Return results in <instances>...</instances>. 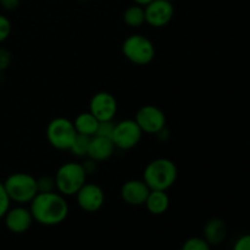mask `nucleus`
Returning <instances> with one entry per match:
<instances>
[{"instance_id":"nucleus-7","label":"nucleus","mask_w":250,"mask_h":250,"mask_svg":"<svg viewBox=\"0 0 250 250\" xmlns=\"http://www.w3.org/2000/svg\"><path fill=\"white\" fill-rule=\"evenodd\" d=\"M143 132L134 120L127 119L115 124L111 139L115 146L121 150H129L141 142Z\"/></svg>"},{"instance_id":"nucleus-24","label":"nucleus","mask_w":250,"mask_h":250,"mask_svg":"<svg viewBox=\"0 0 250 250\" xmlns=\"http://www.w3.org/2000/svg\"><path fill=\"white\" fill-rule=\"evenodd\" d=\"M11 33V22L6 16L0 14V43L6 41Z\"/></svg>"},{"instance_id":"nucleus-15","label":"nucleus","mask_w":250,"mask_h":250,"mask_svg":"<svg viewBox=\"0 0 250 250\" xmlns=\"http://www.w3.org/2000/svg\"><path fill=\"white\" fill-rule=\"evenodd\" d=\"M203 238L210 244V246H219L226 239L227 237V226L224 220L219 217H212L205 224L203 229Z\"/></svg>"},{"instance_id":"nucleus-30","label":"nucleus","mask_w":250,"mask_h":250,"mask_svg":"<svg viewBox=\"0 0 250 250\" xmlns=\"http://www.w3.org/2000/svg\"><path fill=\"white\" fill-rule=\"evenodd\" d=\"M166 1H170V2H172V1H175V0H166Z\"/></svg>"},{"instance_id":"nucleus-8","label":"nucleus","mask_w":250,"mask_h":250,"mask_svg":"<svg viewBox=\"0 0 250 250\" xmlns=\"http://www.w3.org/2000/svg\"><path fill=\"white\" fill-rule=\"evenodd\" d=\"M134 121L138 124L143 133L158 134L166 126V116L155 105H144L137 111Z\"/></svg>"},{"instance_id":"nucleus-14","label":"nucleus","mask_w":250,"mask_h":250,"mask_svg":"<svg viewBox=\"0 0 250 250\" xmlns=\"http://www.w3.org/2000/svg\"><path fill=\"white\" fill-rule=\"evenodd\" d=\"M115 149H116V146H115L111 138L93 136L90 137L87 156L89 159H92V160L97 161V163H99V161H105L114 155Z\"/></svg>"},{"instance_id":"nucleus-25","label":"nucleus","mask_w":250,"mask_h":250,"mask_svg":"<svg viewBox=\"0 0 250 250\" xmlns=\"http://www.w3.org/2000/svg\"><path fill=\"white\" fill-rule=\"evenodd\" d=\"M232 250H250V233L242 234L236 239Z\"/></svg>"},{"instance_id":"nucleus-3","label":"nucleus","mask_w":250,"mask_h":250,"mask_svg":"<svg viewBox=\"0 0 250 250\" xmlns=\"http://www.w3.org/2000/svg\"><path fill=\"white\" fill-rule=\"evenodd\" d=\"M87 176L82 164L75 161L62 164L54 176L56 190L63 197L76 195V193L87 182Z\"/></svg>"},{"instance_id":"nucleus-16","label":"nucleus","mask_w":250,"mask_h":250,"mask_svg":"<svg viewBox=\"0 0 250 250\" xmlns=\"http://www.w3.org/2000/svg\"><path fill=\"white\" fill-rule=\"evenodd\" d=\"M153 215H163L170 207V198L166 190H150L144 204Z\"/></svg>"},{"instance_id":"nucleus-6","label":"nucleus","mask_w":250,"mask_h":250,"mask_svg":"<svg viewBox=\"0 0 250 250\" xmlns=\"http://www.w3.org/2000/svg\"><path fill=\"white\" fill-rule=\"evenodd\" d=\"M76 136L73 122L66 117H55L46 126V139L58 150H70Z\"/></svg>"},{"instance_id":"nucleus-27","label":"nucleus","mask_w":250,"mask_h":250,"mask_svg":"<svg viewBox=\"0 0 250 250\" xmlns=\"http://www.w3.org/2000/svg\"><path fill=\"white\" fill-rule=\"evenodd\" d=\"M0 5L7 11H12L19 7L20 0H0Z\"/></svg>"},{"instance_id":"nucleus-21","label":"nucleus","mask_w":250,"mask_h":250,"mask_svg":"<svg viewBox=\"0 0 250 250\" xmlns=\"http://www.w3.org/2000/svg\"><path fill=\"white\" fill-rule=\"evenodd\" d=\"M37 187H38V193H49L54 192L56 189L55 178L51 176H41L37 178Z\"/></svg>"},{"instance_id":"nucleus-2","label":"nucleus","mask_w":250,"mask_h":250,"mask_svg":"<svg viewBox=\"0 0 250 250\" xmlns=\"http://www.w3.org/2000/svg\"><path fill=\"white\" fill-rule=\"evenodd\" d=\"M178 171L175 163L170 159L159 158L151 160L146 166L143 181L151 190H167L175 185Z\"/></svg>"},{"instance_id":"nucleus-29","label":"nucleus","mask_w":250,"mask_h":250,"mask_svg":"<svg viewBox=\"0 0 250 250\" xmlns=\"http://www.w3.org/2000/svg\"><path fill=\"white\" fill-rule=\"evenodd\" d=\"M132 1L134 2V4L137 5H141V6H146V5L149 4V2H151L153 0H132Z\"/></svg>"},{"instance_id":"nucleus-12","label":"nucleus","mask_w":250,"mask_h":250,"mask_svg":"<svg viewBox=\"0 0 250 250\" xmlns=\"http://www.w3.org/2000/svg\"><path fill=\"white\" fill-rule=\"evenodd\" d=\"M4 219L6 229L15 234H21L28 231L34 221L29 208L23 207V205L10 208L5 214Z\"/></svg>"},{"instance_id":"nucleus-22","label":"nucleus","mask_w":250,"mask_h":250,"mask_svg":"<svg viewBox=\"0 0 250 250\" xmlns=\"http://www.w3.org/2000/svg\"><path fill=\"white\" fill-rule=\"evenodd\" d=\"M10 208H11V200L5 189L4 182H0V219L5 216Z\"/></svg>"},{"instance_id":"nucleus-9","label":"nucleus","mask_w":250,"mask_h":250,"mask_svg":"<svg viewBox=\"0 0 250 250\" xmlns=\"http://www.w3.org/2000/svg\"><path fill=\"white\" fill-rule=\"evenodd\" d=\"M89 112L102 121H114L117 114V102L111 93L98 92L89 102Z\"/></svg>"},{"instance_id":"nucleus-4","label":"nucleus","mask_w":250,"mask_h":250,"mask_svg":"<svg viewBox=\"0 0 250 250\" xmlns=\"http://www.w3.org/2000/svg\"><path fill=\"white\" fill-rule=\"evenodd\" d=\"M10 200L19 205L29 204L38 194L37 178L26 172L11 173L4 181Z\"/></svg>"},{"instance_id":"nucleus-31","label":"nucleus","mask_w":250,"mask_h":250,"mask_svg":"<svg viewBox=\"0 0 250 250\" xmlns=\"http://www.w3.org/2000/svg\"><path fill=\"white\" fill-rule=\"evenodd\" d=\"M80 1H88V0H80Z\"/></svg>"},{"instance_id":"nucleus-1","label":"nucleus","mask_w":250,"mask_h":250,"mask_svg":"<svg viewBox=\"0 0 250 250\" xmlns=\"http://www.w3.org/2000/svg\"><path fill=\"white\" fill-rule=\"evenodd\" d=\"M29 210L34 221L43 226L60 225L68 216V204L65 197L54 192L38 193L29 203Z\"/></svg>"},{"instance_id":"nucleus-5","label":"nucleus","mask_w":250,"mask_h":250,"mask_svg":"<svg viewBox=\"0 0 250 250\" xmlns=\"http://www.w3.org/2000/svg\"><path fill=\"white\" fill-rule=\"evenodd\" d=\"M122 54L134 65L144 66L155 58V46L148 37L143 34H131L122 43Z\"/></svg>"},{"instance_id":"nucleus-19","label":"nucleus","mask_w":250,"mask_h":250,"mask_svg":"<svg viewBox=\"0 0 250 250\" xmlns=\"http://www.w3.org/2000/svg\"><path fill=\"white\" fill-rule=\"evenodd\" d=\"M89 142H90V137L77 133L72 146H71L70 151L75 156H78V158L87 156L88 148H89Z\"/></svg>"},{"instance_id":"nucleus-26","label":"nucleus","mask_w":250,"mask_h":250,"mask_svg":"<svg viewBox=\"0 0 250 250\" xmlns=\"http://www.w3.org/2000/svg\"><path fill=\"white\" fill-rule=\"evenodd\" d=\"M11 53L4 48H0V72L6 70L11 63Z\"/></svg>"},{"instance_id":"nucleus-20","label":"nucleus","mask_w":250,"mask_h":250,"mask_svg":"<svg viewBox=\"0 0 250 250\" xmlns=\"http://www.w3.org/2000/svg\"><path fill=\"white\" fill-rule=\"evenodd\" d=\"M210 247L203 237H190L183 243L181 250H210Z\"/></svg>"},{"instance_id":"nucleus-23","label":"nucleus","mask_w":250,"mask_h":250,"mask_svg":"<svg viewBox=\"0 0 250 250\" xmlns=\"http://www.w3.org/2000/svg\"><path fill=\"white\" fill-rule=\"evenodd\" d=\"M114 128H115L114 121H102V122H99V126H98V129H97V133H95V136L111 138L112 132H114Z\"/></svg>"},{"instance_id":"nucleus-17","label":"nucleus","mask_w":250,"mask_h":250,"mask_svg":"<svg viewBox=\"0 0 250 250\" xmlns=\"http://www.w3.org/2000/svg\"><path fill=\"white\" fill-rule=\"evenodd\" d=\"M72 122L78 134H83V136L88 137L95 136L98 126H99V121L89 111L78 114Z\"/></svg>"},{"instance_id":"nucleus-18","label":"nucleus","mask_w":250,"mask_h":250,"mask_svg":"<svg viewBox=\"0 0 250 250\" xmlns=\"http://www.w3.org/2000/svg\"><path fill=\"white\" fill-rule=\"evenodd\" d=\"M124 22L129 27H141L142 24L146 23V12L144 7L141 5L133 4L127 7L124 12Z\"/></svg>"},{"instance_id":"nucleus-10","label":"nucleus","mask_w":250,"mask_h":250,"mask_svg":"<svg viewBox=\"0 0 250 250\" xmlns=\"http://www.w3.org/2000/svg\"><path fill=\"white\" fill-rule=\"evenodd\" d=\"M77 204L83 211L97 212L103 208L105 203V194L102 187L95 183H87L82 186L80 190L76 193Z\"/></svg>"},{"instance_id":"nucleus-28","label":"nucleus","mask_w":250,"mask_h":250,"mask_svg":"<svg viewBox=\"0 0 250 250\" xmlns=\"http://www.w3.org/2000/svg\"><path fill=\"white\" fill-rule=\"evenodd\" d=\"M82 166L83 168H84L85 172H87V175H90V173H93L95 170H97V161L88 158L84 163H82Z\"/></svg>"},{"instance_id":"nucleus-11","label":"nucleus","mask_w":250,"mask_h":250,"mask_svg":"<svg viewBox=\"0 0 250 250\" xmlns=\"http://www.w3.org/2000/svg\"><path fill=\"white\" fill-rule=\"evenodd\" d=\"M144 12H146V23L155 28H160L170 23L175 14V9L172 2L166 0H153L146 6H144Z\"/></svg>"},{"instance_id":"nucleus-13","label":"nucleus","mask_w":250,"mask_h":250,"mask_svg":"<svg viewBox=\"0 0 250 250\" xmlns=\"http://www.w3.org/2000/svg\"><path fill=\"white\" fill-rule=\"evenodd\" d=\"M150 190L143 180H129L122 185L120 195L126 204L131 207H141L146 204Z\"/></svg>"}]
</instances>
